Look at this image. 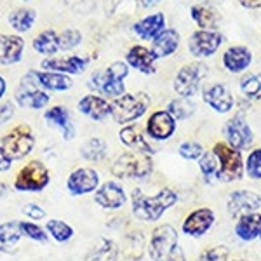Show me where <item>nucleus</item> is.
Segmentation results:
<instances>
[{"label":"nucleus","mask_w":261,"mask_h":261,"mask_svg":"<svg viewBox=\"0 0 261 261\" xmlns=\"http://www.w3.org/2000/svg\"><path fill=\"white\" fill-rule=\"evenodd\" d=\"M49 169L40 161H32L23 167L14 179V188L18 192L39 193L49 185Z\"/></svg>","instance_id":"nucleus-7"},{"label":"nucleus","mask_w":261,"mask_h":261,"mask_svg":"<svg viewBox=\"0 0 261 261\" xmlns=\"http://www.w3.org/2000/svg\"><path fill=\"white\" fill-rule=\"evenodd\" d=\"M23 2H32V0H23Z\"/></svg>","instance_id":"nucleus-54"},{"label":"nucleus","mask_w":261,"mask_h":261,"mask_svg":"<svg viewBox=\"0 0 261 261\" xmlns=\"http://www.w3.org/2000/svg\"><path fill=\"white\" fill-rule=\"evenodd\" d=\"M207 65H204L200 61L183 65L178 70V73H176L174 82H172V89L181 98H193L195 94H199L202 82L207 77Z\"/></svg>","instance_id":"nucleus-6"},{"label":"nucleus","mask_w":261,"mask_h":261,"mask_svg":"<svg viewBox=\"0 0 261 261\" xmlns=\"http://www.w3.org/2000/svg\"><path fill=\"white\" fill-rule=\"evenodd\" d=\"M190 18L193 19V23L199 27V30H211V32L220 30L221 16L218 14V11L209 6V4H197V6H192Z\"/></svg>","instance_id":"nucleus-25"},{"label":"nucleus","mask_w":261,"mask_h":261,"mask_svg":"<svg viewBox=\"0 0 261 261\" xmlns=\"http://www.w3.org/2000/svg\"><path fill=\"white\" fill-rule=\"evenodd\" d=\"M33 49L44 56H54L60 50V35L54 30H44L33 39Z\"/></svg>","instance_id":"nucleus-31"},{"label":"nucleus","mask_w":261,"mask_h":261,"mask_svg":"<svg viewBox=\"0 0 261 261\" xmlns=\"http://www.w3.org/2000/svg\"><path fill=\"white\" fill-rule=\"evenodd\" d=\"M230 249L226 246H213L200 252L197 261H228Z\"/></svg>","instance_id":"nucleus-43"},{"label":"nucleus","mask_w":261,"mask_h":261,"mask_svg":"<svg viewBox=\"0 0 261 261\" xmlns=\"http://www.w3.org/2000/svg\"><path fill=\"white\" fill-rule=\"evenodd\" d=\"M2 251H6V247H2V246H0V252H2Z\"/></svg>","instance_id":"nucleus-53"},{"label":"nucleus","mask_w":261,"mask_h":261,"mask_svg":"<svg viewBox=\"0 0 261 261\" xmlns=\"http://www.w3.org/2000/svg\"><path fill=\"white\" fill-rule=\"evenodd\" d=\"M125 63L129 68H134L143 75H153L157 71V56L145 45H133L125 54Z\"/></svg>","instance_id":"nucleus-19"},{"label":"nucleus","mask_w":261,"mask_h":261,"mask_svg":"<svg viewBox=\"0 0 261 261\" xmlns=\"http://www.w3.org/2000/svg\"><path fill=\"white\" fill-rule=\"evenodd\" d=\"M239 4L246 9H261V0H239Z\"/></svg>","instance_id":"nucleus-49"},{"label":"nucleus","mask_w":261,"mask_h":261,"mask_svg":"<svg viewBox=\"0 0 261 261\" xmlns=\"http://www.w3.org/2000/svg\"><path fill=\"white\" fill-rule=\"evenodd\" d=\"M42 68L45 71H58V73H65V75H79L86 70L87 60L81 56H60V58H47V60L42 61Z\"/></svg>","instance_id":"nucleus-21"},{"label":"nucleus","mask_w":261,"mask_h":261,"mask_svg":"<svg viewBox=\"0 0 261 261\" xmlns=\"http://www.w3.org/2000/svg\"><path fill=\"white\" fill-rule=\"evenodd\" d=\"M223 35L220 32H211V30H195L188 37V50L193 58L197 60H205L211 58L218 53V49L223 44Z\"/></svg>","instance_id":"nucleus-9"},{"label":"nucleus","mask_w":261,"mask_h":261,"mask_svg":"<svg viewBox=\"0 0 261 261\" xmlns=\"http://www.w3.org/2000/svg\"><path fill=\"white\" fill-rule=\"evenodd\" d=\"M107 150H108L107 143L101 140V138H91V140H87L82 145L81 155L89 162H99L107 157Z\"/></svg>","instance_id":"nucleus-34"},{"label":"nucleus","mask_w":261,"mask_h":261,"mask_svg":"<svg viewBox=\"0 0 261 261\" xmlns=\"http://www.w3.org/2000/svg\"><path fill=\"white\" fill-rule=\"evenodd\" d=\"M241 92L247 99H259L261 98V75L259 73H246L242 75L239 82Z\"/></svg>","instance_id":"nucleus-36"},{"label":"nucleus","mask_w":261,"mask_h":261,"mask_svg":"<svg viewBox=\"0 0 261 261\" xmlns=\"http://www.w3.org/2000/svg\"><path fill=\"white\" fill-rule=\"evenodd\" d=\"M164 30H166V16H164V12H153V14L145 16L143 19L136 21L133 24V32L141 40H153Z\"/></svg>","instance_id":"nucleus-23"},{"label":"nucleus","mask_w":261,"mask_h":261,"mask_svg":"<svg viewBox=\"0 0 261 261\" xmlns=\"http://www.w3.org/2000/svg\"><path fill=\"white\" fill-rule=\"evenodd\" d=\"M199 169L204 176L205 181L211 183L213 179H216V172H218V159L213 151H204V155L199 159Z\"/></svg>","instance_id":"nucleus-39"},{"label":"nucleus","mask_w":261,"mask_h":261,"mask_svg":"<svg viewBox=\"0 0 261 261\" xmlns=\"http://www.w3.org/2000/svg\"><path fill=\"white\" fill-rule=\"evenodd\" d=\"M204 151H205L204 146L195 140L183 141L178 146V153L185 159V161H199L202 155H204Z\"/></svg>","instance_id":"nucleus-41"},{"label":"nucleus","mask_w":261,"mask_h":261,"mask_svg":"<svg viewBox=\"0 0 261 261\" xmlns=\"http://www.w3.org/2000/svg\"><path fill=\"white\" fill-rule=\"evenodd\" d=\"M261 207V195L252 190H235L228 195L226 211L231 218L239 220L244 214L258 213Z\"/></svg>","instance_id":"nucleus-11"},{"label":"nucleus","mask_w":261,"mask_h":261,"mask_svg":"<svg viewBox=\"0 0 261 261\" xmlns=\"http://www.w3.org/2000/svg\"><path fill=\"white\" fill-rule=\"evenodd\" d=\"M94 200L99 207L115 211V209L124 207L127 202V195H125V190L120 183L107 181V183L99 185V188L94 192Z\"/></svg>","instance_id":"nucleus-17"},{"label":"nucleus","mask_w":261,"mask_h":261,"mask_svg":"<svg viewBox=\"0 0 261 261\" xmlns=\"http://www.w3.org/2000/svg\"><path fill=\"white\" fill-rule=\"evenodd\" d=\"M79 112L96 122H103L108 115H112V103H108L103 96L87 94L79 101Z\"/></svg>","instance_id":"nucleus-22"},{"label":"nucleus","mask_w":261,"mask_h":261,"mask_svg":"<svg viewBox=\"0 0 261 261\" xmlns=\"http://www.w3.org/2000/svg\"><path fill=\"white\" fill-rule=\"evenodd\" d=\"M44 117L50 125H54V127H58L61 130L65 140H73L75 138V125H73V122H71L70 113L65 107L49 108Z\"/></svg>","instance_id":"nucleus-29"},{"label":"nucleus","mask_w":261,"mask_h":261,"mask_svg":"<svg viewBox=\"0 0 261 261\" xmlns=\"http://www.w3.org/2000/svg\"><path fill=\"white\" fill-rule=\"evenodd\" d=\"M24 50V40L19 35H0V63L14 65L21 61Z\"/></svg>","instance_id":"nucleus-27"},{"label":"nucleus","mask_w":261,"mask_h":261,"mask_svg":"<svg viewBox=\"0 0 261 261\" xmlns=\"http://www.w3.org/2000/svg\"><path fill=\"white\" fill-rule=\"evenodd\" d=\"M261 231V214L259 213H251L244 214L235 223V235L244 242H252L256 239H259Z\"/></svg>","instance_id":"nucleus-28"},{"label":"nucleus","mask_w":261,"mask_h":261,"mask_svg":"<svg viewBox=\"0 0 261 261\" xmlns=\"http://www.w3.org/2000/svg\"><path fill=\"white\" fill-rule=\"evenodd\" d=\"M99 188V174L91 167H79L66 179V190L70 195L81 197L94 193Z\"/></svg>","instance_id":"nucleus-12"},{"label":"nucleus","mask_w":261,"mask_h":261,"mask_svg":"<svg viewBox=\"0 0 261 261\" xmlns=\"http://www.w3.org/2000/svg\"><path fill=\"white\" fill-rule=\"evenodd\" d=\"M167 112L171 113L172 117H174V120H187L190 119V117L195 113L197 107L195 103L192 101V98H181V96H178V98L171 99L169 103H167Z\"/></svg>","instance_id":"nucleus-33"},{"label":"nucleus","mask_w":261,"mask_h":261,"mask_svg":"<svg viewBox=\"0 0 261 261\" xmlns=\"http://www.w3.org/2000/svg\"><path fill=\"white\" fill-rule=\"evenodd\" d=\"M176 124L178 122L174 120V117L167 110H157L148 117L146 134L150 136V140L167 141L176 133Z\"/></svg>","instance_id":"nucleus-16"},{"label":"nucleus","mask_w":261,"mask_h":261,"mask_svg":"<svg viewBox=\"0 0 261 261\" xmlns=\"http://www.w3.org/2000/svg\"><path fill=\"white\" fill-rule=\"evenodd\" d=\"M108 73L112 75L113 79H119V81H124L129 75V65L125 61H113L110 66L107 68Z\"/></svg>","instance_id":"nucleus-45"},{"label":"nucleus","mask_w":261,"mask_h":261,"mask_svg":"<svg viewBox=\"0 0 261 261\" xmlns=\"http://www.w3.org/2000/svg\"><path fill=\"white\" fill-rule=\"evenodd\" d=\"M4 92H6V81H4V77H0V99H2Z\"/></svg>","instance_id":"nucleus-51"},{"label":"nucleus","mask_w":261,"mask_h":261,"mask_svg":"<svg viewBox=\"0 0 261 261\" xmlns=\"http://www.w3.org/2000/svg\"><path fill=\"white\" fill-rule=\"evenodd\" d=\"M12 115H14V103L7 101V103H4L2 107H0V124L9 122L12 119Z\"/></svg>","instance_id":"nucleus-47"},{"label":"nucleus","mask_w":261,"mask_h":261,"mask_svg":"<svg viewBox=\"0 0 261 261\" xmlns=\"http://www.w3.org/2000/svg\"><path fill=\"white\" fill-rule=\"evenodd\" d=\"M213 153L218 159V172L216 181L221 183H233V181H241L246 174V167H244L242 151L235 150L226 141H220L213 146Z\"/></svg>","instance_id":"nucleus-3"},{"label":"nucleus","mask_w":261,"mask_h":261,"mask_svg":"<svg viewBox=\"0 0 261 261\" xmlns=\"http://www.w3.org/2000/svg\"><path fill=\"white\" fill-rule=\"evenodd\" d=\"M237 261H246V259H237Z\"/></svg>","instance_id":"nucleus-55"},{"label":"nucleus","mask_w":261,"mask_h":261,"mask_svg":"<svg viewBox=\"0 0 261 261\" xmlns=\"http://www.w3.org/2000/svg\"><path fill=\"white\" fill-rule=\"evenodd\" d=\"M21 237H23V233H21L19 221H9L0 225V246L2 247L14 246Z\"/></svg>","instance_id":"nucleus-38"},{"label":"nucleus","mask_w":261,"mask_h":261,"mask_svg":"<svg viewBox=\"0 0 261 261\" xmlns=\"http://www.w3.org/2000/svg\"><path fill=\"white\" fill-rule=\"evenodd\" d=\"M259 239H261V231H259Z\"/></svg>","instance_id":"nucleus-56"},{"label":"nucleus","mask_w":261,"mask_h":261,"mask_svg":"<svg viewBox=\"0 0 261 261\" xmlns=\"http://www.w3.org/2000/svg\"><path fill=\"white\" fill-rule=\"evenodd\" d=\"M244 167H246L247 178H251L254 181L261 179V148H254L249 151Z\"/></svg>","instance_id":"nucleus-40"},{"label":"nucleus","mask_w":261,"mask_h":261,"mask_svg":"<svg viewBox=\"0 0 261 261\" xmlns=\"http://www.w3.org/2000/svg\"><path fill=\"white\" fill-rule=\"evenodd\" d=\"M214 221H216V216H214L213 209L199 207V209H195V211H192L183 220L181 231H183L185 235H188V237L200 239L213 228Z\"/></svg>","instance_id":"nucleus-13"},{"label":"nucleus","mask_w":261,"mask_h":261,"mask_svg":"<svg viewBox=\"0 0 261 261\" xmlns=\"http://www.w3.org/2000/svg\"><path fill=\"white\" fill-rule=\"evenodd\" d=\"M19 226H21V233L23 237H28L35 242H47V237L49 233L45 231L42 226H39L37 223H32V221H19Z\"/></svg>","instance_id":"nucleus-42"},{"label":"nucleus","mask_w":261,"mask_h":261,"mask_svg":"<svg viewBox=\"0 0 261 261\" xmlns=\"http://www.w3.org/2000/svg\"><path fill=\"white\" fill-rule=\"evenodd\" d=\"M35 19H37V14L33 9H16L9 16L11 27L19 33H24V32L30 30L33 27V23H35Z\"/></svg>","instance_id":"nucleus-35"},{"label":"nucleus","mask_w":261,"mask_h":261,"mask_svg":"<svg viewBox=\"0 0 261 261\" xmlns=\"http://www.w3.org/2000/svg\"><path fill=\"white\" fill-rule=\"evenodd\" d=\"M45 231L54 239L56 242H66L73 237V228L68 223L61 220H49L45 223Z\"/></svg>","instance_id":"nucleus-37"},{"label":"nucleus","mask_w":261,"mask_h":261,"mask_svg":"<svg viewBox=\"0 0 261 261\" xmlns=\"http://www.w3.org/2000/svg\"><path fill=\"white\" fill-rule=\"evenodd\" d=\"M89 87L94 92H99V94H105L107 98H120V96L125 94V84L124 81H119V79H113L107 70L103 71H96L92 73V77L89 79Z\"/></svg>","instance_id":"nucleus-20"},{"label":"nucleus","mask_w":261,"mask_h":261,"mask_svg":"<svg viewBox=\"0 0 261 261\" xmlns=\"http://www.w3.org/2000/svg\"><path fill=\"white\" fill-rule=\"evenodd\" d=\"M223 133H225L226 143L233 146L235 150H247L254 141V133H252L251 125L247 124L246 117L242 113H237V115L226 120Z\"/></svg>","instance_id":"nucleus-10"},{"label":"nucleus","mask_w":261,"mask_h":261,"mask_svg":"<svg viewBox=\"0 0 261 261\" xmlns=\"http://www.w3.org/2000/svg\"><path fill=\"white\" fill-rule=\"evenodd\" d=\"M150 107V98L146 92L124 94L112 101V117L117 124L129 125L141 119Z\"/></svg>","instance_id":"nucleus-5"},{"label":"nucleus","mask_w":261,"mask_h":261,"mask_svg":"<svg viewBox=\"0 0 261 261\" xmlns=\"http://www.w3.org/2000/svg\"><path fill=\"white\" fill-rule=\"evenodd\" d=\"M202 99H204V103L211 110L221 113V115L231 112V108L235 105L233 94H231L228 86H225V84H211L209 87H205L202 91Z\"/></svg>","instance_id":"nucleus-15"},{"label":"nucleus","mask_w":261,"mask_h":261,"mask_svg":"<svg viewBox=\"0 0 261 261\" xmlns=\"http://www.w3.org/2000/svg\"><path fill=\"white\" fill-rule=\"evenodd\" d=\"M252 60H254L252 50L246 47V45H231L221 56V63L225 66V70L233 75L244 73V71L249 70Z\"/></svg>","instance_id":"nucleus-18"},{"label":"nucleus","mask_w":261,"mask_h":261,"mask_svg":"<svg viewBox=\"0 0 261 261\" xmlns=\"http://www.w3.org/2000/svg\"><path fill=\"white\" fill-rule=\"evenodd\" d=\"M178 202V193L171 188H162L157 195L148 197L140 188H134L130 193V204H133V214L141 221L155 223L164 216L167 209Z\"/></svg>","instance_id":"nucleus-1"},{"label":"nucleus","mask_w":261,"mask_h":261,"mask_svg":"<svg viewBox=\"0 0 261 261\" xmlns=\"http://www.w3.org/2000/svg\"><path fill=\"white\" fill-rule=\"evenodd\" d=\"M117 258H119V247L110 239H99L87 254V261H117Z\"/></svg>","instance_id":"nucleus-32"},{"label":"nucleus","mask_w":261,"mask_h":261,"mask_svg":"<svg viewBox=\"0 0 261 261\" xmlns=\"http://www.w3.org/2000/svg\"><path fill=\"white\" fill-rule=\"evenodd\" d=\"M82 42V33L77 30H65L60 33V49H75Z\"/></svg>","instance_id":"nucleus-44"},{"label":"nucleus","mask_w":261,"mask_h":261,"mask_svg":"<svg viewBox=\"0 0 261 261\" xmlns=\"http://www.w3.org/2000/svg\"><path fill=\"white\" fill-rule=\"evenodd\" d=\"M11 164H12V159L6 153V150H4L2 146H0V172H4V171L9 169Z\"/></svg>","instance_id":"nucleus-48"},{"label":"nucleus","mask_w":261,"mask_h":261,"mask_svg":"<svg viewBox=\"0 0 261 261\" xmlns=\"http://www.w3.org/2000/svg\"><path fill=\"white\" fill-rule=\"evenodd\" d=\"M33 75V71H32ZM30 73L27 75V79H23V84H21V89L16 92V101L21 105V107L32 108V110H40V108H45L49 103V94L45 91H40L37 84V79L33 75V81H30Z\"/></svg>","instance_id":"nucleus-14"},{"label":"nucleus","mask_w":261,"mask_h":261,"mask_svg":"<svg viewBox=\"0 0 261 261\" xmlns=\"http://www.w3.org/2000/svg\"><path fill=\"white\" fill-rule=\"evenodd\" d=\"M119 138H120V141L133 151H141V153H146V155L155 153V148L146 141V136L143 134L141 127L138 124L136 125L129 124V125H125V127H122L119 133Z\"/></svg>","instance_id":"nucleus-24"},{"label":"nucleus","mask_w":261,"mask_h":261,"mask_svg":"<svg viewBox=\"0 0 261 261\" xmlns=\"http://www.w3.org/2000/svg\"><path fill=\"white\" fill-rule=\"evenodd\" d=\"M148 254L151 261H187V256L179 246L178 231L167 223L159 225L151 231Z\"/></svg>","instance_id":"nucleus-2"},{"label":"nucleus","mask_w":261,"mask_h":261,"mask_svg":"<svg viewBox=\"0 0 261 261\" xmlns=\"http://www.w3.org/2000/svg\"><path fill=\"white\" fill-rule=\"evenodd\" d=\"M37 79V84H40L44 89L47 91H68L71 87V79L65 73H58V71H33Z\"/></svg>","instance_id":"nucleus-30"},{"label":"nucleus","mask_w":261,"mask_h":261,"mask_svg":"<svg viewBox=\"0 0 261 261\" xmlns=\"http://www.w3.org/2000/svg\"><path fill=\"white\" fill-rule=\"evenodd\" d=\"M23 213H24V216H28L30 220H42V218H45V211L40 207V205H37V204L24 205Z\"/></svg>","instance_id":"nucleus-46"},{"label":"nucleus","mask_w":261,"mask_h":261,"mask_svg":"<svg viewBox=\"0 0 261 261\" xmlns=\"http://www.w3.org/2000/svg\"><path fill=\"white\" fill-rule=\"evenodd\" d=\"M159 2H161V0H140L141 7H145V9H150V7H155Z\"/></svg>","instance_id":"nucleus-50"},{"label":"nucleus","mask_w":261,"mask_h":261,"mask_svg":"<svg viewBox=\"0 0 261 261\" xmlns=\"http://www.w3.org/2000/svg\"><path fill=\"white\" fill-rule=\"evenodd\" d=\"M153 171L151 155L141 151H125L113 162L112 172L115 178L120 179H145Z\"/></svg>","instance_id":"nucleus-4"},{"label":"nucleus","mask_w":261,"mask_h":261,"mask_svg":"<svg viewBox=\"0 0 261 261\" xmlns=\"http://www.w3.org/2000/svg\"><path fill=\"white\" fill-rule=\"evenodd\" d=\"M33 146H35V138H33L30 125L27 124L16 125L2 140V148L6 150V153L9 155L12 161L27 157L33 150Z\"/></svg>","instance_id":"nucleus-8"},{"label":"nucleus","mask_w":261,"mask_h":261,"mask_svg":"<svg viewBox=\"0 0 261 261\" xmlns=\"http://www.w3.org/2000/svg\"><path fill=\"white\" fill-rule=\"evenodd\" d=\"M179 47V33L174 28H166L161 35L151 40V50L157 56V60L169 58Z\"/></svg>","instance_id":"nucleus-26"},{"label":"nucleus","mask_w":261,"mask_h":261,"mask_svg":"<svg viewBox=\"0 0 261 261\" xmlns=\"http://www.w3.org/2000/svg\"><path fill=\"white\" fill-rule=\"evenodd\" d=\"M205 2H223V0H205Z\"/></svg>","instance_id":"nucleus-52"}]
</instances>
